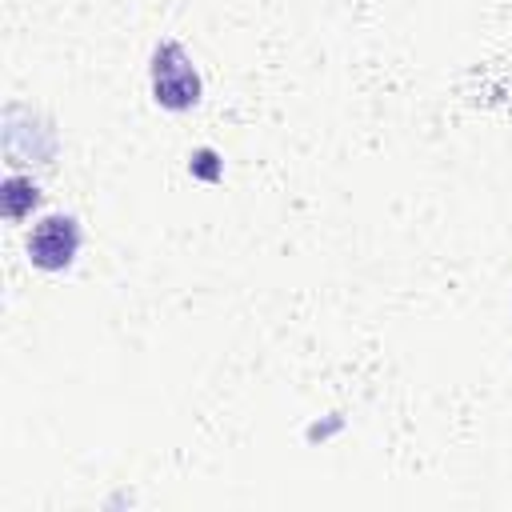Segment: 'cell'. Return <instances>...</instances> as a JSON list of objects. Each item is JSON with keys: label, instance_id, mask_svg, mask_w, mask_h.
I'll return each mask as SVG.
<instances>
[{"label": "cell", "instance_id": "6da1fadb", "mask_svg": "<svg viewBox=\"0 0 512 512\" xmlns=\"http://www.w3.org/2000/svg\"><path fill=\"white\" fill-rule=\"evenodd\" d=\"M152 92L164 108H192L200 100V76L180 44H160L152 56Z\"/></svg>", "mask_w": 512, "mask_h": 512}, {"label": "cell", "instance_id": "3957f363", "mask_svg": "<svg viewBox=\"0 0 512 512\" xmlns=\"http://www.w3.org/2000/svg\"><path fill=\"white\" fill-rule=\"evenodd\" d=\"M40 200V192H36V184H28V180H20V176H8L4 180V216H24V208L28 204H36Z\"/></svg>", "mask_w": 512, "mask_h": 512}, {"label": "cell", "instance_id": "7a4b0ae2", "mask_svg": "<svg viewBox=\"0 0 512 512\" xmlns=\"http://www.w3.org/2000/svg\"><path fill=\"white\" fill-rule=\"evenodd\" d=\"M76 248H80V224L72 216H44L28 236V260L44 272L68 268Z\"/></svg>", "mask_w": 512, "mask_h": 512}]
</instances>
